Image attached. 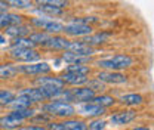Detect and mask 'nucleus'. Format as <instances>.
I'll return each instance as SVG.
<instances>
[{
	"label": "nucleus",
	"instance_id": "nucleus-8",
	"mask_svg": "<svg viewBox=\"0 0 154 130\" xmlns=\"http://www.w3.org/2000/svg\"><path fill=\"white\" fill-rule=\"evenodd\" d=\"M67 36H73V37H86L89 34H92V27L91 25H82V24H67L64 25L62 30Z\"/></svg>",
	"mask_w": 154,
	"mask_h": 130
},
{
	"label": "nucleus",
	"instance_id": "nucleus-37",
	"mask_svg": "<svg viewBox=\"0 0 154 130\" xmlns=\"http://www.w3.org/2000/svg\"><path fill=\"white\" fill-rule=\"evenodd\" d=\"M3 12H9V6L0 0V14H3Z\"/></svg>",
	"mask_w": 154,
	"mask_h": 130
},
{
	"label": "nucleus",
	"instance_id": "nucleus-15",
	"mask_svg": "<svg viewBox=\"0 0 154 130\" xmlns=\"http://www.w3.org/2000/svg\"><path fill=\"white\" fill-rule=\"evenodd\" d=\"M64 62H67L68 65H86L91 62V56H82V55H76V53H71V52H64L62 58H61Z\"/></svg>",
	"mask_w": 154,
	"mask_h": 130
},
{
	"label": "nucleus",
	"instance_id": "nucleus-3",
	"mask_svg": "<svg viewBox=\"0 0 154 130\" xmlns=\"http://www.w3.org/2000/svg\"><path fill=\"white\" fill-rule=\"evenodd\" d=\"M30 24L33 27H36L38 30H42L43 33L46 34H59L62 33L64 30V24L59 22V21H55V19H51V18H46V17H36V18H31L30 19Z\"/></svg>",
	"mask_w": 154,
	"mask_h": 130
},
{
	"label": "nucleus",
	"instance_id": "nucleus-26",
	"mask_svg": "<svg viewBox=\"0 0 154 130\" xmlns=\"http://www.w3.org/2000/svg\"><path fill=\"white\" fill-rule=\"evenodd\" d=\"M36 12L42 14V15L46 17V18H49V17H55V15H62V14H64V9L52 8V6H37V8H36Z\"/></svg>",
	"mask_w": 154,
	"mask_h": 130
},
{
	"label": "nucleus",
	"instance_id": "nucleus-6",
	"mask_svg": "<svg viewBox=\"0 0 154 130\" xmlns=\"http://www.w3.org/2000/svg\"><path fill=\"white\" fill-rule=\"evenodd\" d=\"M19 73L25 75H45L51 73V65L48 62H31V64H25L19 67Z\"/></svg>",
	"mask_w": 154,
	"mask_h": 130
},
{
	"label": "nucleus",
	"instance_id": "nucleus-12",
	"mask_svg": "<svg viewBox=\"0 0 154 130\" xmlns=\"http://www.w3.org/2000/svg\"><path fill=\"white\" fill-rule=\"evenodd\" d=\"M22 123H24V120L15 117L12 112H9L8 115L0 117V127L5 129V130H17L21 127Z\"/></svg>",
	"mask_w": 154,
	"mask_h": 130
},
{
	"label": "nucleus",
	"instance_id": "nucleus-2",
	"mask_svg": "<svg viewBox=\"0 0 154 130\" xmlns=\"http://www.w3.org/2000/svg\"><path fill=\"white\" fill-rule=\"evenodd\" d=\"M43 111L52 117L58 118H71L76 114V108L73 104L62 101V99H54L49 104L43 105Z\"/></svg>",
	"mask_w": 154,
	"mask_h": 130
},
{
	"label": "nucleus",
	"instance_id": "nucleus-13",
	"mask_svg": "<svg viewBox=\"0 0 154 130\" xmlns=\"http://www.w3.org/2000/svg\"><path fill=\"white\" fill-rule=\"evenodd\" d=\"M21 24H22V17L18 14L12 12L0 14V28H8L11 25H21Z\"/></svg>",
	"mask_w": 154,
	"mask_h": 130
},
{
	"label": "nucleus",
	"instance_id": "nucleus-30",
	"mask_svg": "<svg viewBox=\"0 0 154 130\" xmlns=\"http://www.w3.org/2000/svg\"><path fill=\"white\" fill-rule=\"evenodd\" d=\"M37 6H52V8H59L64 9L67 6V2L64 0H36Z\"/></svg>",
	"mask_w": 154,
	"mask_h": 130
},
{
	"label": "nucleus",
	"instance_id": "nucleus-33",
	"mask_svg": "<svg viewBox=\"0 0 154 130\" xmlns=\"http://www.w3.org/2000/svg\"><path fill=\"white\" fill-rule=\"evenodd\" d=\"M88 87L91 89V90H94V92H104L105 90V84L104 83H101L99 80H88Z\"/></svg>",
	"mask_w": 154,
	"mask_h": 130
},
{
	"label": "nucleus",
	"instance_id": "nucleus-35",
	"mask_svg": "<svg viewBox=\"0 0 154 130\" xmlns=\"http://www.w3.org/2000/svg\"><path fill=\"white\" fill-rule=\"evenodd\" d=\"M46 130H65L61 121H49Z\"/></svg>",
	"mask_w": 154,
	"mask_h": 130
},
{
	"label": "nucleus",
	"instance_id": "nucleus-29",
	"mask_svg": "<svg viewBox=\"0 0 154 130\" xmlns=\"http://www.w3.org/2000/svg\"><path fill=\"white\" fill-rule=\"evenodd\" d=\"M15 99V93H12L11 90H3L0 89V107L5 105H11Z\"/></svg>",
	"mask_w": 154,
	"mask_h": 130
},
{
	"label": "nucleus",
	"instance_id": "nucleus-19",
	"mask_svg": "<svg viewBox=\"0 0 154 130\" xmlns=\"http://www.w3.org/2000/svg\"><path fill=\"white\" fill-rule=\"evenodd\" d=\"M21 95L27 96L33 105H34V104H40V102H43V101H46V99H45V96H43V93H42V90H40V87H28V89H24V90L21 92Z\"/></svg>",
	"mask_w": 154,
	"mask_h": 130
},
{
	"label": "nucleus",
	"instance_id": "nucleus-11",
	"mask_svg": "<svg viewBox=\"0 0 154 130\" xmlns=\"http://www.w3.org/2000/svg\"><path fill=\"white\" fill-rule=\"evenodd\" d=\"M59 78L62 80L64 84H70V86H83L88 83V75L76 74V73H62L59 75Z\"/></svg>",
	"mask_w": 154,
	"mask_h": 130
},
{
	"label": "nucleus",
	"instance_id": "nucleus-18",
	"mask_svg": "<svg viewBox=\"0 0 154 130\" xmlns=\"http://www.w3.org/2000/svg\"><path fill=\"white\" fill-rule=\"evenodd\" d=\"M19 73V67L15 64L6 62L0 64V80H11Z\"/></svg>",
	"mask_w": 154,
	"mask_h": 130
},
{
	"label": "nucleus",
	"instance_id": "nucleus-36",
	"mask_svg": "<svg viewBox=\"0 0 154 130\" xmlns=\"http://www.w3.org/2000/svg\"><path fill=\"white\" fill-rule=\"evenodd\" d=\"M17 130H46V127H43V126H24V127H19Z\"/></svg>",
	"mask_w": 154,
	"mask_h": 130
},
{
	"label": "nucleus",
	"instance_id": "nucleus-9",
	"mask_svg": "<svg viewBox=\"0 0 154 130\" xmlns=\"http://www.w3.org/2000/svg\"><path fill=\"white\" fill-rule=\"evenodd\" d=\"M135 118H136V111L125 110V111H119L113 114L110 117V123L113 126H125V124H129L131 121H134Z\"/></svg>",
	"mask_w": 154,
	"mask_h": 130
},
{
	"label": "nucleus",
	"instance_id": "nucleus-5",
	"mask_svg": "<svg viewBox=\"0 0 154 130\" xmlns=\"http://www.w3.org/2000/svg\"><path fill=\"white\" fill-rule=\"evenodd\" d=\"M11 58H14L15 61H21L25 64H31L40 59V53L36 49H28V47H17V49H11L9 50Z\"/></svg>",
	"mask_w": 154,
	"mask_h": 130
},
{
	"label": "nucleus",
	"instance_id": "nucleus-7",
	"mask_svg": "<svg viewBox=\"0 0 154 130\" xmlns=\"http://www.w3.org/2000/svg\"><path fill=\"white\" fill-rule=\"evenodd\" d=\"M96 80L104 84H123L128 81V77L120 71H101L96 74Z\"/></svg>",
	"mask_w": 154,
	"mask_h": 130
},
{
	"label": "nucleus",
	"instance_id": "nucleus-17",
	"mask_svg": "<svg viewBox=\"0 0 154 130\" xmlns=\"http://www.w3.org/2000/svg\"><path fill=\"white\" fill-rule=\"evenodd\" d=\"M36 83H37L40 87H58V89H64V83H62V80L59 78V77H51V75H46V77H38L37 80H36Z\"/></svg>",
	"mask_w": 154,
	"mask_h": 130
},
{
	"label": "nucleus",
	"instance_id": "nucleus-1",
	"mask_svg": "<svg viewBox=\"0 0 154 130\" xmlns=\"http://www.w3.org/2000/svg\"><path fill=\"white\" fill-rule=\"evenodd\" d=\"M96 65L99 68H102L104 71H120V70L132 67L134 65V58L126 55V53H117V55L96 61Z\"/></svg>",
	"mask_w": 154,
	"mask_h": 130
},
{
	"label": "nucleus",
	"instance_id": "nucleus-34",
	"mask_svg": "<svg viewBox=\"0 0 154 130\" xmlns=\"http://www.w3.org/2000/svg\"><path fill=\"white\" fill-rule=\"evenodd\" d=\"M74 24H82V25H89L91 22H98V18L95 17H83V18L79 19H73Z\"/></svg>",
	"mask_w": 154,
	"mask_h": 130
},
{
	"label": "nucleus",
	"instance_id": "nucleus-31",
	"mask_svg": "<svg viewBox=\"0 0 154 130\" xmlns=\"http://www.w3.org/2000/svg\"><path fill=\"white\" fill-rule=\"evenodd\" d=\"M65 73H76V74H82V75H88L91 73V68L88 65H70Z\"/></svg>",
	"mask_w": 154,
	"mask_h": 130
},
{
	"label": "nucleus",
	"instance_id": "nucleus-40",
	"mask_svg": "<svg viewBox=\"0 0 154 130\" xmlns=\"http://www.w3.org/2000/svg\"><path fill=\"white\" fill-rule=\"evenodd\" d=\"M64 2H67V3H68V0H64Z\"/></svg>",
	"mask_w": 154,
	"mask_h": 130
},
{
	"label": "nucleus",
	"instance_id": "nucleus-32",
	"mask_svg": "<svg viewBox=\"0 0 154 130\" xmlns=\"http://www.w3.org/2000/svg\"><path fill=\"white\" fill-rule=\"evenodd\" d=\"M105 126H107V123H105L104 120H101V118H95V120H92L89 124H86V127L89 130H104Z\"/></svg>",
	"mask_w": 154,
	"mask_h": 130
},
{
	"label": "nucleus",
	"instance_id": "nucleus-23",
	"mask_svg": "<svg viewBox=\"0 0 154 130\" xmlns=\"http://www.w3.org/2000/svg\"><path fill=\"white\" fill-rule=\"evenodd\" d=\"M91 102H94V104L99 105V107H102V108H107V107L114 105L116 99L113 98V96H110V95H95L94 99H92Z\"/></svg>",
	"mask_w": 154,
	"mask_h": 130
},
{
	"label": "nucleus",
	"instance_id": "nucleus-22",
	"mask_svg": "<svg viewBox=\"0 0 154 130\" xmlns=\"http://www.w3.org/2000/svg\"><path fill=\"white\" fill-rule=\"evenodd\" d=\"M120 102L123 105H128V107H136V105H141L144 102V98L139 93H128V95H123L120 98Z\"/></svg>",
	"mask_w": 154,
	"mask_h": 130
},
{
	"label": "nucleus",
	"instance_id": "nucleus-20",
	"mask_svg": "<svg viewBox=\"0 0 154 130\" xmlns=\"http://www.w3.org/2000/svg\"><path fill=\"white\" fill-rule=\"evenodd\" d=\"M6 34L9 36V37H14V38H18V37H27L28 34H30V30H28V27H25V25H11V27H8L6 28Z\"/></svg>",
	"mask_w": 154,
	"mask_h": 130
},
{
	"label": "nucleus",
	"instance_id": "nucleus-10",
	"mask_svg": "<svg viewBox=\"0 0 154 130\" xmlns=\"http://www.w3.org/2000/svg\"><path fill=\"white\" fill-rule=\"evenodd\" d=\"M67 52H71V53L82 55V56H92L95 53V49L88 46L83 41H70L68 47H67Z\"/></svg>",
	"mask_w": 154,
	"mask_h": 130
},
{
	"label": "nucleus",
	"instance_id": "nucleus-27",
	"mask_svg": "<svg viewBox=\"0 0 154 130\" xmlns=\"http://www.w3.org/2000/svg\"><path fill=\"white\" fill-rule=\"evenodd\" d=\"M6 3L9 8L15 9H31L33 8V0H2Z\"/></svg>",
	"mask_w": 154,
	"mask_h": 130
},
{
	"label": "nucleus",
	"instance_id": "nucleus-28",
	"mask_svg": "<svg viewBox=\"0 0 154 130\" xmlns=\"http://www.w3.org/2000/svg\"><path fill=\"white\" fill-rule=\"evenodd\" d=\"M17 47H28V49H34V44L28 40L27 37H18L12 40L11 49H17Z\"/></svg>",
	"mask_w": 154,
	"mask_h": 130
},
{
	"label": "nucleus",
	"instance_id": "nucleus-39",
	"mask_svg": "<svg viewBox=\"0 0 154 130\" xmlns=\"http://www.w3.org/2000/svg\"><path fill=\"white\" fill-rule=\"evenodd\" d=\"M132 130H151V129H148V127H135Z\"/></svg>",
	"mask_w": 154,
	"mask_h": 130
},
{
	"label": "nucleus",
	"instance_id": "nucleus-4",
	"mask_svg": "<svg viewBox=\"0 0 154 130\" xmlns=\"http://www.w3.org/2000/svg\"><path fill=\"white\" fill-rule=\"evenodd\" d=\"M95 95L96 93L91 90L89 87H77V89H71L70 92L62 90V96H65L67 101H74V102H82V104L91 102Z\"/></svg>",
	"mask_w": 154,
	"mask_h": 130
},
{
	"label": "nucleus",
	"instance_id": "nucleus-25",
	"mask_svg": "<svg viewBox=\"0 0 154 130\" xmlns=\"http://www.w3.org/2000/svg\"><path fill=\"white\" fill-rule=\"evenodd\" d=\"M65 130H86V123L82 120H73V118H67L65 121H61Z\"/></svg>",
	"mask_w": 154,
	"mask_h": 130
},
{
	"label": "nucleus",
	"instance_id": "nucleus-38",
	"mask_svg": "<svg viewBox=\"0 0 154 130\" xmlns=\"http://www.w3.org/2000/svg\"><path fill=\"white\" fill-rule=\"evenodd\" d=\"M5 43H6V38L3 34H0V44H5Z\"/></svg>",
	"mask_w": 154,
	"mask_h": 130
},
{
	"label": "nucleus",
	"instance_id": "nucleus-21",
	"mask_svg": "<svg viewBox=\"0 0 154 130\" xmlns=\"http://www.w3.org/2000/svg\"><path fill=\"white\" fill-rule=\"evenodd\" d=\"M82 111H83V114H86L89 117H101L105 112V108L96 105L94 102H86L85 105H82Z\"/></svg>",
	"mask_w": 154,
	"mask_h": 130
},
{
	"label": "nucleus",
	"instance_id": "nucleus-14",
	"mask_svg": "<svg viewBox=\"0 0 154 130\" xmlns=\"http://www.w3.org/2000/svg\"><path fill=\"white\" fill-rule=\"evenodd\" d=\"M68 43H70V40H67L65 37L57 34V36H51L45 46L49 47V49H52V50H67Z\"/></svg>",
	"mask_w": 154,
	"mask_h": 130
},
{
	"label": "nucleus",
	"instance_id": "nucleus-24",
	"mask_svg": "<svg viewBox=\"0 0 154 130\" xmlns=\"http://www.w3.org/2000/svg\"><path fill=\"white\" fill-rule=\"evenodd\" d=\"M49 34H46V33H43V31H34V33H30L28 36H27V38L34 44V46H37V44H46V41L49 40Z\"/></svg>",
	"mask_w": 154,
	"mask_h": 130
},
{
	"label": "nucleus",
	"instance_id": "nucleus-16",
	"mask_svg": "<svg viewBox=\"0 0 154 130\" xmlns=\"http://www.w3.org/2000/svg\"><path fill=\"white\" fill-rule=\"evenodd\" d=\"M111 37V33H98V34H89L83 38L82 41L86 43L88 46L94 47V46H99V44H104L107 43Z\"/></svg>",
	"mask_w": 154,
	"mask_h": 130
}]
</instances>
